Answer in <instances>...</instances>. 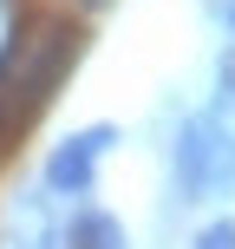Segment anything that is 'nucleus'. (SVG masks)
Listing matches in <instances>:
<instances>
[{
    "label": "nucleus",
    "instance_id": "nucleus-3",
    "mask_svg": "<svg viewBox=\"0 0 235 249\" xmlns=\"http://www.w3.org/2000/svg\"><path fill=\"white\" fill-rule=\"evenodd\" d=\"M216 112H189L176 124V144H170V197L176 203H203L209 197V171H216Z\"/></svg>",
    "mask_w": 235,
    "mask_h": 249
},
{
    "label": "nucleus",
    "instance_id": "nucleus-9",
    "mask_svg": "<svg viewBox=\"0 0 235 249\" xmlns=\"http://www.w3.org/2000/svg\"><path fill=\"white\" fill-rule=\"evenodd\" d=\"M98 7H105V0H85V13H98Z\"/></svg>",
    "mask_w": 235,
    "mask_h": 249
},
{
    "label": "nucleus",
    "instance_id": "nucleus-6",
    "mask_svg": "<svg viewBox=\"0 0 235 249\" xmlns=\"http://www.w3.org/2000/svg\"><path fill=\"white\" fill-rule=\"evenodd\" d=\"M196 249H235V216H209L196 230Z\"/></svg>",
    "mask_w": 235,
    "mask_h": 249
},
{
    "label": "nucleus",
    "instance_id": "nucleus-4",
    "mask_svg": "<svg viewBox=\"0 0 235 249\" xmlns=\"http://www.w3.org/2000/svg\"><path fill=\"white\" fill-rule=\"evenodd\" d=\"M59 249H131V236H124V223L111 210H78L72 223H65Z\"/></svg>",
    "mask_w": 235,
    "mask_h": 249
},
{
    "label": "nucleus",
    "instance_id": "nucleus-7",
    "mask_svg": "<svg viewBox=\"0 0 235 249\" xmlns=\"http://www.w3.org/2000/svg\"><path fill=\"white\" fill-rule=\"evenodd\" d=\"M216 105H235V53L216 59Z\"/></svg>",
    "mask_w": 235,
    "mask_h": 249
},
{
    "label": "nucleus",
    "instance_id": "nucleus-1",
    "mask_svg": "<svg viewBox=\"0 0 235 249\" xmlns=\"http://www.w3.org/2000/svg\"><path fill=\"white\" fill-rule=\"evenodd\" d=\"M78 46H85V33L65 13H39L7 39V53H0V131L26 124L59 92V79L78 66Z\"/></svg>",
    "mask_w": 235,
    "mask_h": 249
},
{
    "label": "nucleus",
    "instance_id": "nucleus-2",
    "mask_svg": "<svg viewBox=\"0 0 235 249\" xmlns=\"http://www.w3.org/2000/svg\"><path fill=\"white\" fill-rule=\"evenodd\" d=\"M118 124H85V131L59 138V144L46 151V164H39V184L52 190V197H92L98 190V158L118 144Z\"/></svg>",
    "mask_w": 235,
    "mask_h": 249
},
{
    "label": "nucleus",
    "instance_id": "nucleus-8",
    "mask_svg": "<svg viewBox=\"0 0 235 249\" xmlns=\"http://www.w3.org/2000/svg\"><path fill=\"white\" fill-rule=\"evenodd\" d=\"M222 20H229V33H235V0H229V13H222Z\"/></svg>",
    "mask_w": 235,
    "mask_h": 249
},
{
    "label": "nucleus",
    "instance_id": "nucleus-5",
    "mask_svg": "<svg viewBox=\"0 0 235 249\" xmlns=\"http://www.w3.org/2000/svg\"><path fill=\"white\" fill-rule=\"evenodd\" d=\"M209 190H235V138L216 131V171H209Z\"/></svg>",
    "mask_w": 235,
    "mask_h": 249
}]
</instances>
